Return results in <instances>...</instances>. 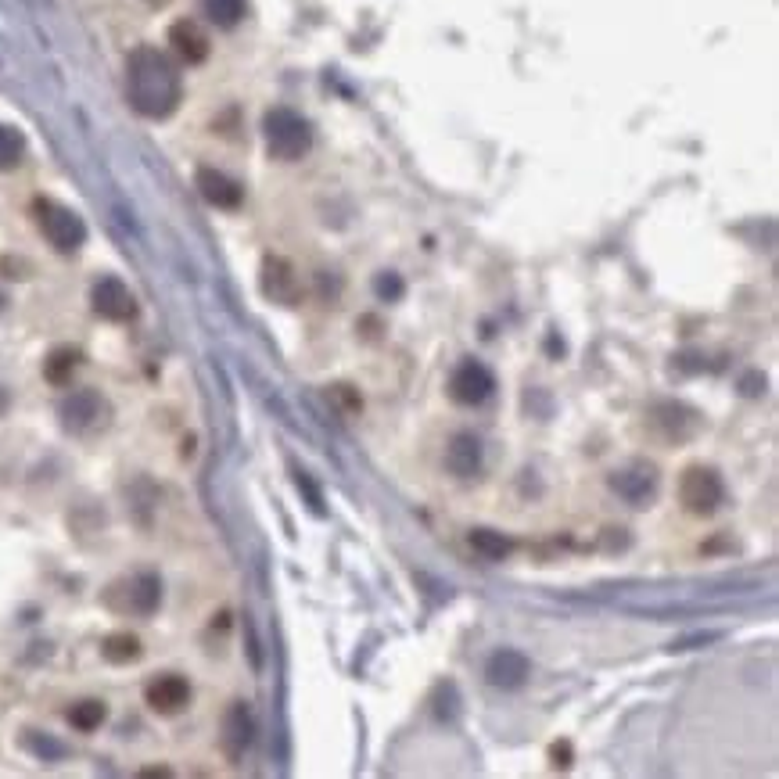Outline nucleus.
Returning <instances> with one entry per match:
<instances>
[{
	"label": "nucleus",
	"mask_w": 779,
	"mask_h": 779,
	"mask_svg": "<svg viewBox=\"0 0 779 779\" xmlns=\"http://www.w3.org/2000/svg\"><path fill=\"white\" fill-rule=\"evenodd\" d=\"M126 97H130L133 112L144 119H169L184 97V83H180L173 58L158 47H137L126 62Z\"/></svg>",
	"instance_id": "nucleus-1"
},
{
	"label": "nucleus",
	"mask_w": 779,
	"mask_h": 779,
	"mask_svg": "<svg viewBox=\"0 0 779 779\" xmlns=\"http://www.w3.org/2000/svg\"><path fill=\"white\" fill-rule=\"evenodd\" d=\"M263 137L266 151L277 162H298L313 148V130H309V123L295 108H270L263 119Z\"/></svg>",
	"instance_id": "nucleus-2"
},
{
	"label": "nucleus",
	"mask_w": 779,
	"mask_h": 779,
	"mask_svg": "<svg viewBox=\"0 0 779 779\" xmlns=\"http://www.w3.org/2000/svg\"><path fill=\"white\" fill-rule=\"evenodd\" d=\"M105 604L119 614H133V618H148L158 611L162 604V582L151 571H137V575H126L119 582H112L105 593Z\"/></svg>",
	"instance_id": "nucleus-3"
},
{
	"label": "nucleus",
	"mask_w": 779,
	"mask_h": 779,
	"mask_svg": "<svg viewBox=\"0 0 779 779\" xmlns=\"http://www.w3.org/2000/svg\"><path fill=\"white\" fill-rule=\"evenodd\" d=\"M726 499V482L715 467L693 464L679 478V503L690 510L693 517H711Z\"/></svg>",
	"instance_id": "nucleus-4"
},
{
	"label": "nucleus",
	"mask_w": 779,
	"mask_h": 779,
	"mask_svg": "<svg viewBox=\"0 0 779 779\" xmlns=\"http://www.w3.org/2000/svg\"><path fill=\"white\" fill-rule=\"evenodd\" d=\"M58 424L69 435H94L108 424V399L97 388H76L58 403Z\"/></svg>",
	"instance_id": "nucleus-5"
},
{
	"label": "nucleus",
	"mask_w": 779,
	"mask_h": 779,
	"mask_svg": "<svg viewBox=\"0 0 779 779\" xmlns=\"http://www.w3.org/2000/svg\"><path fill=\"white\" fill-rule=\"evenodd\" d=\"M33 212H36L40 230H44V237L51 241V248H58V252H65V255L83 248V241H87V223H83L72 209L51 202V198H40V202L33 205Z\"/></svg>",
	"instance_id": "nucleus-6"
},
{
	"label": "nucleus",
	"mask_w": 779,
	"mask_h": 779,
	"mask_svg": "<svg viewBox=\"0 0 779 779\" xmlns=\"http://www.w3.org/2000/svg\"><path fill=\"white\" fill-rule=\"evenodd\" d=\"M496 392V374L482 359H460L449 374V399L460 406H482Z\"/></svg>",
	"instance_id": "nucleus-7"
},
{
	"label": "nucleus",
	"mask_w": 779,
	"mask_h": 779,
	"mask_svg": "<svg viewBox=\"0 0 779 779\" xmlns=\"http://www.w3.org/2000/svg\"><path fill=\"white\" fill-rule=\"evenodd\" d=\"M90 306L101 320H112V324H126L137 316V298L119 277H101L90 291Z\"/></svg>",
	"instance_id": "nucleus-8"
},
{
	"label": "nucleus",
	"mask_w": 779,
	"mask_h": 779,
	"mask_svg": "<svg viewBox=\"0 0 779 779\" xmlns=\"http://www.w3.org/2000/svg\"><path fill=\"white\" fill-rule=\"evenodd\" d=\"M259 288L270 302L277 306H295L298 298H302V284H298V273L288 259L281 255H266L263 259V270H259Z\"/></svg>",
	"instance_id": "nucleus-9"
},
{
	"label": "nucleus",
	"mask_w": 779,
	"mask_h": 779,
	"mask_svg": "<svg viewBox=\"0 0 779 779\" xmlns=\"http://www.w3.org/2000/svg\"><path fill=\"white\" fill-rule=\"evenodd\" d=\"M144 701L155 715H180V711L191 704V683L184 675H155L148 686H144Z\"/></svg>",
	"instance_id": "nucleus-10"
},
{
	"label": "nucleus",
	"mask_w": 779,
	"mask_h": 779,
	"mask_svg": "<svg viewBox=\"0 0 779 779\" xmlns=\"http://www.w3.org/2000/svg\"><path fill=\"white\" fill-rule=\"evenodd\" d=\"M528 675H532V661L521 650L503 647L485 661V679L496 690H521L528 683Z\"/></svg>",
	"instance_id": "nucleus-11"
},
{
	"label": "nucleus",
	"mask_w": 779,
	"mask_h": 779,
	"mask_svg": "<svg viewBox=\"0 0 779 779\" xmlns=\"http://www.w3.org/2000/svg\"><path fill=\"white\" fill-rule=\"evenodd\" d=\"M194 184H198V194H202L205 202L216 205V209L230 212L245 202V191H241V184H237L234 176L219 173V169H212V166L198 169V173H194Z\"/></svg>",
	"instance_id": "nucleus-12"
},
{
	"label": "nucleus",
	"mask_w": 779,
	"mask_h": 779,
	"mask_svg": "<svg viewBox=\"0 0 779 779\" xmlns=\"http://www.w3.org/2000/svg\"><path fill=\"white\" fill-rule=\"evenodd\" d=\"M169 44H173L176 58L187 65H202L212 51L209 33H205L194 18H176L173 26H169Z\"/></svg>",
	"instance_id": "nucleus-13"
},
{
	"label": "nucleus",
	"mask_w": 779,
	"mask_h": 779,
	"mask_svg": "<svg viewBox=\"0 0 779 779\" xmlns=\"http://www.w3.org/2000/svg\"><path fill=\"white\" fill-rule=\"evenodd\" d=\"M611 489L622 499H629L632 507H650V499L657 492V474L654 467H643V464L622 467V471L611 474Z\"/></svg>",
	"instance_id": "nucleus-14"
},
{
	"label": "nucleus",
	"mask_w": 779,
	"mask_h": 779,
	"mask_svg": "<svg viewBox=\"0 0 779 779\" xmlns=\"http://www.w3.org/2000/svg\"><path fill=\"white\" fill-rule=\"evenodd\" d=\"M482 438L474 435V431H456L453 438H449V446H446V467L449 474H456V478H474V474L482 471Z\"/></svg>",
	"instance_id": "nucleus-15"
},
{
	"label": "nucleus",
	"mask_w": 779,
	"mask_h": 779,
	"mask_svg": "<svg viewBox=\"0 0 779 779\" xmlns=\"http://www.w3.org/2000/svg\"><path fill=\"white\" fill-rule=\"evenodd\" d=\"M252 733H255L252 711H248L241 701H234L227 708V715H223V736H219V744H223V751H227L230 762L245 758L248 744H252Z\"/></svg>",
	"instance_id": "nucleus-16"
},
{
	"label": "nucleus",
	"mask_w": 779,
	"mask_h": 779,
	"mask_svg": "<svg viewBox=\"0 0 779 779\" xmlns=\"http://www.w3.org/2000/svg\"><path fill=\"white\" fill-rule=\"evenodd\" d=\"M101 654H105L108 665H133V661L144 654V647L133 632H112V636H105V643H101Z\"/></svg>",
	"instance_id": "nucleus-17"
},
{
	"label": "nucleus",
	"mask_w": 779,
	"mask_h": 779,
	"mask_svg": "<svg viewBox=\"0 0 779 779\" xmlns=\"http://www.w3.org/2000/svg\"><path fill=\"white\" fill-rule=\"evenodd\" d=\"M471 546H474V553H482L485 561H507L510 553H514V539H507V535L496 532V528H474Z\"/></svg>",
	"instance_id": "nucleus-18"
},
{
	"label": "nucleus",
	"mask_w": 779,
	"mask_h": 779,
	"mask_svg": "<svg viewBox=\"0 0 779 779\" xmlns=\"http://www.w3.org/2000/svg\"><path fill=\"white\" fill-rule=\"evenodd\" d=\"M76 367H79V349L62 345V349H54L51 356L44 359V377L51 381V385L65 388L72 381V374H76Z\"/></svg>",
	"instance_id": "nucleus-19"
},
{
	"label": "nucleus",
	"mask_w": 779,
	"mask_h": 779,
	"mask_svg": "<svg viewBox=\"0 0 779 779\" xmlns=\"http://www.w3.org/2000/svg\"><path fill=\"white\" fill-rule=\"evenodd\" d=\"M202 11L216 29H234L248 11V0H202Z\"/></svg>",
	"instance_id": "nucleus-20"
},
{
	"label": "nucleus",
	"mask_w": 779,
	"mask_h": 779,
	"mask_svg": "<svg viewBox=\"0 0 779 779\" xmlns=\"http://www.w3.org/2000/svg\"><path fill=\"white\" fill-rule=\"evenodd\" d=\"M65 718H69V726L79 729V733H94V729L108 718V708H105V701H76L69 711H65Z\"/></svg>",
	"instance_id": "nucleus-21"
},
{
	"label": "nucleus",
	"mask_w": 779,
	"mask_h": 779,
	"mask_svg": "<svg viewBox=\"0 0 779 779\" xmlns=\"http://www.w3.org/2000/svg\"><path fill=\"white\" fill-rule=\"evenodd\" d=\"M26 155V141H22V133L11 130V126H0V173H8L22 162Z\"/></svg>",
	"instance_id": "nucleus-22"
},
{
	"label": "nucleus",
	"mask_w": 779,
	"mask_h": 779,
	"mask_svg": "<svg viewBox=\"0 0 779 779\" xmlns=\"http://www.w3.org/2000/svg\"><path fill=\"white\" fill-rule=\"evenodd\" d=\"M374 295L381 298V302H399V298L406 295L403 277H399V273H392V270H381L374 277Z\"/></svg>",
	"instance_id": "nucleus-23"
},
{
	"label": "nucleus",
	"mask_w": 779,
	"mask_h": 779,
	"mask_svg": "<svg viewBox=\"0 0 779 779\" xmlns=\"http://www.w3.org/2000/svg\"><path fill=\"white\" fill-rule=\"evenodd\" d=\"M550 758H553V765H557V769H568V765H571V744H553L550 747Z\"/></svg>",
	"instance_id": "nucleus-24"
},
{
	"label": "nucleus",
	"mask_w": 779,
	"mask_h": 779,
	"mask_svg": "<svg viewBox=\"0 0 779 779\" xmlns=\"http://www.w3.org/2000/svg\"><path fill=\"white\" fill-rule=\"evenodd\" d=\"M29 747H36V751L44 754V758H58V754H62V747L51 744V740H40V736H33V740H29Z\"/></svg>",
	"instance_id": "nucleus-25"
},
{
	"label": "nucleus",
	"mask_w": 779,
	"mask_h": 779,
	"mask_svg": "<svg viewBox=\"0 0 779 779\" xmlns=\"http://www.w3.org/2000/svg\"><path fill=\"white\" fill-rule=\"evenodd\" d=\"M151 4H155V8H162V4H166V0H151Z\"/></svg>",
	"instance_id": "nucleus-26"
},
{
	"label": "nucleus",
	"mask_w": 779,
	"mask_h": 779,
	"mask_svg": "<svg viewBox=\"0 0 779 779\" xmlns=\"http://www.w3.org/2000/svg\"><path fill=\"white\" fill-rule=\"evenodd\" d=\"M0 306H4V298H0Z\"/></svg>",
	"instance_id": "nucleus-27"
}]
</instances>
